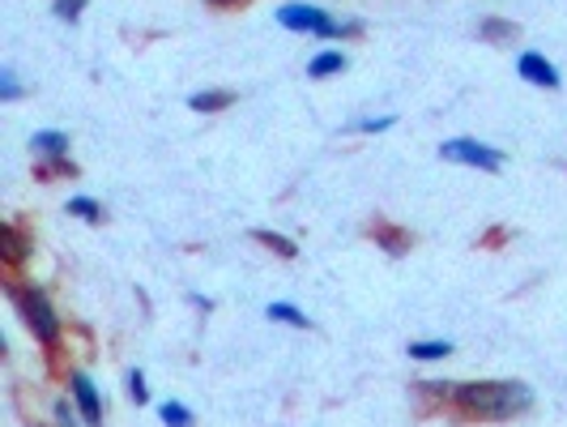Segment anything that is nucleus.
I'll use <instances>...</instances> for the list:
<instances>
[{"instance_id": "6ab92c4d", "label": "nucleus", "mask_w": 567, "mask_h": 427, "mask_svg": "<svg viewBox=\"0 0 567 427\" xmlns=\"http://www.w3.org/2000/svg\"><path fill=\"white\" fill-rule=\"evenodd\" d=\"M52 427H86V419H81V411L73 406V398H68V393L52 402Z\"/></svg>"}, {"instance_id": "393cba45", "label": "nucleus", "mask_w": 567, "mask_h": 427, "mask_svg": "<svg viewBox=\"0 0 567 427\" xmlns=\"http://www.w3.org/2000/svg\"><path fill=\"white\" fill-rule=\"evenodd\" d=\"M188 304L197 307V312H214V300H210V296H201V291H192V296H188Z\"/></svg>"}, {"instance_id": "1a4fd4ad", "label": "nucleus", "mask_w": 567, "mask_h": 427, "mask_svg": "<svg viewBox=\"0 0 567 427\" xmlns=\"http://www.w3.org/2000/svg\"><path fill=\"white\" fill-rule=\"evenodd\" d=\"M230 108H235V90H227V86H205V90L188 95V112H197V116H218Z\"/></svg>"}, {"instance_id": "7ed1b4c3", "label": "nucleus", "mask_w": 567, "mask_h": 427, "mask_svg": "<svg viewBox=\"0 0 567 427\" xmlns=\"http://www.w3.org/2000/svg\"><path fill=\"white\" fill-rule=\"evenodd\" d=\"M278 26L290 35H312V39H354L363 35V22L354 17H333L325 4L316 0H286L282 9H274Z\"/></svg>"}, {"instance_id": "f257e3e1", "label": "nucleus", "mask_w": 567, "mask_h": 427, "mask_svg": "<svg viewBox=\"0 0 567 427\" xmlns=\"http://www.w3.org/2000/svg\"><path fill=\"white\" fill-rule=\"evenodd\" d=\"M449 406L474 424H508L538 406V393L525 380H456Z\"/></svg>"}, {"instance_id": "a211bd4d", "label": "nucleus", "mask_w": 567, "mask_h": 427, "mask_svg": "<svg viewBox=\"0 0 567 427\" xmlns=\"http://www.w3.org/2000/svg\"><path fill=\"white\" fill-rule=\"evenodd\" d=\"M389 128H398V116H393V112H385V116H358V121L345 124V133H358V137H380V133H389Z\"/></svg>"}, {"instance_id": "a878e982", "label": "nucleus", "mask_w": 567, "mask_h": 427, "mask_svg": "<svg viewBox=\"0 0 567 427\" xmlns=\"http://www.w3.org/2000/svg\"><path fill=\"white\" fill-rule=\"evenodd\" d=\"M214 9H230V4H248V0H210Z\"/></svg>"}, {"instance_id": "9d476101", "label": "nucleus", "mask_w": 567, "mask_h": 427, "mask_svg": "<svg viewBox=\"0 0 567 427\" xmlns=\"http://www.w3.org/2000/svg\"><path fill=\"white\" fill-rule=\"evenodd\" d=\"M350 68V56L341 52V48H320L312 61H307V77H316V81H329V77H341Z\"/></svg>"}, {"instance_id": "9b49d317", "label": "nucleus", "mask_w": 567, "mask_h": 427, "mask_svg": "<svg viewBox=\"0 0 567 427\" xmlns=\"http://www.w3.org/2000/svg\"><path fill=\"white\" fill-rule=\"evenodd\" d=\"M453 351L456 347L449 342V338H418V342L405 347V355H410L414 364H444Z\"/></svg>"}, {"instance_id": "f3484780", "label": "nucleus", "mask_w": 567, "mask_h": 427, "mask_svg": "<svg viewBox=\"0 0 567 427\" xmlns=\"http://www.w3.org/2000/svg\"><path fill=\"white\" fill-rule=\"evenodd\" d=\"M159 419H163V427H197V415H192V406H188V402H179V398H167V402H159Z\"/></svg>"}, {"instance_id": "423d86ee", "label": "nucleus", "mask_w": 567, "mask_h": 427, "mask_svg": "<svg viewBox=\"0 0 567 427\" xmlns=\"http://www.w3.org/2000/svg\"><path fill=\"white\" fill-rule=\"evenodd\" d=\"M516 77L529 81V86H538V90H559V86H564L559 64L546 61V52H533V48L516 56Z\"/></svg>"}, {"instance_id": "f03ea898", "label": "nucleus", "mask_w": 567, "mask_h": 427, "mask_svg": "<svg viewBox=\"0 0 567 427\" xmlns=\"http://www.w3.org/2000/svg\"><path fill=\"white\" fill-rule=\"evenodd\" d=\"M4 296H9L13 312L22 316L26 334H30L43 351H60V342H64V316L56 312L52 296H48L39 282H22V278H9V282H4Z\"/></svg>"}, {"instance_id": "0eeeda50", "label": "nucleus", "mask_w": 567, "mask_h": 427, "mask_svg": "<svg viewBox=\"0 0 567 427\" xmlns=\"http://www.w3.org/2000/svg\"><path fill=\"white\" fill-rule=\"evenodd\" d=\"M30 256H35V236L26 227H17V223H4L0 227V261L9 269H22Z\"/></svg>"}, {"instance_id": "bb28decb", "label": "nucleus", "mask_w": 567, "mask_h": 427, "mask_svg": "<svg viewBox=\"0 0 567 427\" xmlns=\"http://www.w3.org/2000/svg\"><path fill=\"white\" fill-rule=\"evenodd\" d=\"M30 427H35V424H30Z\"/></svg>"}, {"instance_id": "5701e85b", "label": "nucleus", "mask_w": 567, "mask_h": 427, "mask_svg": "<svg viewBox=\"0 0 567 427\" xmlns=\"http://www.w3.org/2000/svg\"><path fill=\"white\" fill-rule=\"evenodd\" d=\"M86 4H90V0H52V13H56L60 22H68V26H73V22H81Z\"/></svg>"}, {"instance_id": "412c9836", "label": "nucleus", "mask_w": 567, "mask_h": 427, "mask_svg": "<svg viewBox=\"0 0 567 427\" xmlns=\"http://www.w3.org/2000/svg\"><path fill=\"white\" fill-rule=\"evenodd\" d=\"M22 95H26V86H22V81H17V73L4 64V68H0V103H17Z\"/></svg>"}, {"instance_id": "6e6552de", "label": "nucleus", "mask_w": 567, "mask_h": 427, "mask_svg": "<svg viewBox=\"0 0 567 427\" xmlns=\"http://www.w3.org/2000/svg\"><path fill=\"white\" fill-rule=\"evenodd\" d=\"M68 150H73V141L64 128H35V137H30L35 163H60V159H68Z\"/></svg>"}, {"instance_id": "aec40b11", "label": "nucleus", "mask_w": 567, "mask_h": 427, "mask_svg": "<svg viewBox=\"0 0 567 427\" xmlns=\"http://www.w3.org/2000/svg\"><path fill=\"white\" fill-rule=\"evenodd\" d=\"M453 385H456V380H418V393H423L427 402H440V406H449V398H453Z\"/></svg>"}, {"instance_id": "39448f33", "label": "nucleus", "mask_w": 567, "mask_h": 427, "mask_svg": "<svg viewBox=\"0 0 567 427\" xmlns=\"http://www.w3.org/2000/svg\"><path fill=\"white\" fill-rule=\"evenodd\" d=\"M64 385H68V398H73V406L81 411L86 427H103V393H99L94 376H90L86 367H68V372H64Z\"/></svg>"}, {"instance_id": "20e7f679", "label": "nucleus", "mask_w": 567, "mask_h": 427, "mask_svg": "<svg viewBox=\"0 0 567 427\" xmlns=\"http://www.w3.org/2000/svg\"><path fill=\"white\" fill-rule=\"evenodd\" d=\"M440 159L444 163H456V167H474V172H504L508 167V154L500 146H487L478 137H449L440 141Z\"/></svg>"}, {"instance_id": "4468645a", "label": "nucleus", "mask_w": 567, "mask_h": 427, "mask_svg": "<svg viewBox=\"0 0 567 427\" xmlns=\"http://www.w3.org/2000/svg\"><path fill=\"white\" fill-rule=\"evenodd\" d=\"M64 214H73V218H81V223H90V227H99V223L108 218V214H103V201L90 197V192L68 197V201H64Z\"/></svg>"}, {"instance_id": "4be33fe9", "label": "nucleus", "mask_w": 567, "mask_h": 427, "mask_svg": "<svg viewBox=\"0 0 567 427\" xmlns=\"http://www.w3.org/2000/svg\"><path fill=\"white\" fill-rule=\"evenodd\" d=\"M124 385H128V398H133L137 406H146V402H150V385H146V372H141V367H133Z\"/></svg>"}, {"instance_id": "f8f14e48", "label": "nucleus", "mask_w": 567, "mask_h": 427, "mask_svg": "<svg viewBox=\"0 0 567 427\" xmlns=\"http://www.w3.org/2000/svg\"><path fill=\"white\" fill-rule=\"evenodd\" d=\"M371 240H376V248H385L389 256H405L410 244H414V236L393 227V223H376V227H371Z\"/></svg>"}, {"instance_id": "ddd939ff", "label": "nucleus", "mask_w": 567, "mask_h": 427, "mask_svg": "<svg viewBox=\"0 0 567 427\" xmlns=\"http://www.w3.org/2000/svg\"><path fill=\"white\" fill-rule=\"evenodd\" d=\"M265 316L274 321V325H290V329H312V316L303 312L299 304H290V300H269L265 304Z\"/></svg>"}, {"instance_id": "b1692460", "label": "nucleus", "mask_w": 567, "mask_h": 427, "mask_svg": "<svg viewBox=\"0 0 567 427\" xmlns=\"http://www.w3.org/2000/svg\"><path fill=\"white\" fill-rule=\"evenodd\" d=\"M35 172H39V180H52V176H77V163L73 159H60V163H35Z\"/></svg>"}, {"instance_id": "dca6fc26", "label": "nucleus", "mask_w": 567, "mask_h": 427, "mask_svg": "<svg viewBox=\"0 0 567 427\" xmlns=\"http://www.w3.org/2000/svg\"><path fill=\"white\" fill-rule=\"evenodd\" d=\"M252 240H256V244H265L269 252H274V256H282V261H294V256H299V244H294L290 236H282V231L256 227V231H252Z\"/></svg>"}, {"instance_id": "2eb2a0df", "label": "nucleus", "mask_w": 567, "mask_h": 427, "mask_svg": "<svg viewBox=\"0 0 567 427\" xmlns=\"http://www.w3.org/2000/svg\"><path fill=\"white\" fill-rule=\"evenodd\" d=\"M520 35V26L516 22H504V17H482L478 22V39L482 43H512Z\"/></svg>"}]
</instances>
